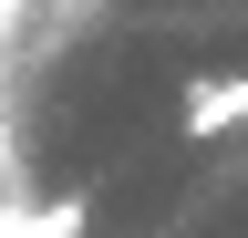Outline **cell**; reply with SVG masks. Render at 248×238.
Returning <instances> with one entry per match:
<instances>
[{
    "label": "cell",
    "instance_id": "6da1fadb",
    "mask_svg": "<svg viewBox=\"0 0 248 238\" xmlns=\"http://www.w3.org/2000/svg\"><path fill=\"white\" fill-rule=\"evenodd\" d=\"M248 125V73H207V83H186V104H176V135H238Z\"/></svg>",
    "mask_w": 248,
    "mask_h": 238
}]
</instances>
